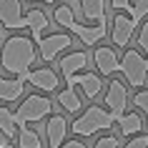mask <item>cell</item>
<instances>
[{
	"instance_id": "obj_27",
	"label": "cell",
	"mask_w": 148,
	"mask_h": 148,
	"mask_svg": "<svg viewBox=\"0 0 148 148\" xmlns=\"http://www.w3.org/2000/svg\"><path fill=\"white\" fill-rule=\"evenodd\" d=\"M60 148H88V146H83L80 140H65V143H63Z\"/></svg>"
},
{
	"instance_id": "obj_14",
	"label": "cell",
	"mask_w": 148,
	"mask_h": 148,
	"mask_svg": "<svg viewBox=\"0 0 148 148\" xmlns=\"http://www.w3.org/2000/svg\"><path fill=\"white\" fill-rule=\"evenodd\" d=\"M86 65H88V53L86 50H75V53L63 55L60 63H58V68H60V73L65 75V80L73 78V75H78L80 68H86Z\"/></svg>"
},
{
	"instance_id": "obj_6",
	"label": "cell",
	"mask_w": 148,
	"mask_h": 148,
	"mask_svg": "<svg viewBox=\"0 0 148 148\" xmlns=\"http://www.w3.org/2000/svg\"><path fill=\"white\" fill-rule=\"evenodd\" d=\"M121 73H123V78L128 80V86L140 88L146 83V78H148V58H143L138 50L128 48L125 55L121 58Z\"/></svg>"
},
{
	"instance_id": "obj_11",
	"label": "cell",
	"mask_w": 148,
	"mask_h": 148,
	"mask_svg": "<svg viewBox=\"0 0 148 148\" xmlns=\"http://www.w3.org/2000/svg\"><path fill=\"white\" fill-rule=\"evenodd\" d=\"M136 20H133L131 15H116L113 18V33H110V35H113V43H116V45H128V43H131V38H133V30H136Z\"/></svg>"
},
{
	"instance_id": "obj_10",
	"label": "cell",
	"mask_w": 148,
	"mask_h": 148,
	"mask_svg": "<svg viewBox=\"0 0 148 148\" xmlns=\"http://www.w3.org/2000/svg\"><path fill=\"white\" fill-rule=\"evenodd\" d=\"M45 136H48V148H60L68 136V121L65 116H50L45 123Z\"/></svg>"
},
{
	"instance_id": "obj_4",
	"label": "cell",
	"mask_w": 148,
	"mask_h": 148,
	"mask_svg": "<svg viewBox=\"0 0 148 148\" xmlns=\"http://www.w3.org/2000/svg\"><path fill=\"white\" fill-rule=\"evenodd\" d=\"M113 123H116V118L110 116V110L101 108V106H90L83 116H78L70 123V131L75 136H93L98 131H108Z\"/></svg>"
},
{
	"instance_id": "obj_9",
	"label": "cell",
	"mask_w": 148,
	"mask_h": 148,
	"mask_svg": "<svg viewBox=\"0 0 148 148\" xmlns=\"http://www.w3.org/2000/svg\"><path fill=\"white\" fill-rule=\"evenodd\" d=\"M25 83H30L33 88H38V90H43V93H53L55 88L60 86V78H58V73H55L53 68H38V70H30L28 73V78H25Z\"/></svg>"
},
{
	"instance_id": "obj_16",
	"label": "cell",
	"mask_w": 148,
	"mask_h": 148,
	"mask_svg": "<svg viewBox=\"0 0 148 148\" xmlns=\"http://www.w3.org/2000/svg\"><path fill=\"white\" fill-rule=\"evenodd\" d=\"M23 88H25V80L23 78H0V103H10L23 95Z\"/></svg>"
},
{
	"instance_id": "obj_29",
	"label": "cell",
	"mask_w": 148,
	"mask_h": 148,
	"mask_svg": "<svg viewBox=\"0 0 148 148\" xmlns=\"http://www.w3.org/2000/svg\"><path fill=\"white\" fill-rule=\"evenodd\" d=\"M0 148H10V146H8V143H5L3 138H0Z\"/></svg>"
},
{
	"instance_id": "obj_24",
	"label": "cell",
	"mask_w": 148,
	"mask_h": 148,
	"mask_svg": "<svg viewBox=\"0 0 148 148\" xmlns=\"http://www.w3.org/2000/svg\"><path fill=\"white\" fill-rule=\"evenodd\" d=\"M133 103H136V108H140L143 113H148V90H140V93H136Z\"/></svg>"
},
{
	"instance_id": "obj_26",
	"label": "cell",
	"mask_w": 148,
	"mask_h": 148,
	"mask_svg": "<svg viewBox=\"0 0 148 148\" xmlns=\"http://www.w3.org/2000/svg\"><path fill=\"white\" fill-rule=\"evenodd\" d=\"M110 8H116V10H128V8H131V0H110Z\"/></svg>"
},
{
	"instance_id": "obj_7",
	"label": "cell",
	"mask_w": 148,
	"mask_h": 148,
	"mask_svg": "<svg viewBox=\"0 0 148 148\" xmlns=\"http://www.w3.org/2000/svg\"><path fill=\"white\" fill-rule=\"evenodd\" d=\"M125 106H128V88L123 86V80H110L106 90V108L118 121L125 113Z\"/></svg>"
},
{
	"instance_id": "obj_2",
	"label": "cell",
	"mask_w": 148,
	"mask_h": 148,
	"mask_svg": "<svg viewBox=\"0 0 148 148\" xmlns=\"http://www.w3.org/2000/svg\"><path fill=\"white\" fill-rule=\"evenodd\" d=\"M0 23L8 30H28L33 33V40L38 43L43 38V30L48 28V15L43 10H30L28 15H23L20 10V0H0Z\"/></svg>"
},
{
	"instance_id": "obj_12",
	"label": "cell",
	"mask_w": 148,
	"mask_h": 148,
	"mask_svg": "<svg viewBox=\"0 0 148 148\" xmlns=\"http://www.w3.org/2000/svg\"><path fill=\"white\" fill-rule=\"evenodd\" d=\"M93 60H95V65H98V70H101V75H110V73L121 70V60H118L116 50H113V48H108V45L95 48Z\"/></svg>"
},
{
	"instance_id": "obj_25",
	"label": "cell",
	"mask_w": 148,
	"mask_h": 148,
	"mask_svg": "<svg viewBox=\"0 0 148 148\" xmlns=\"http://www.w3.org/2000/svg\"><path fill=\"white\" fill-rule=\"evenodd\" d=\"M123 148H148V136H136V138L128 140Z\"/></svg>"
},
{
	"instance_id": "obj_23",
	"label": "cell",
	"mask_w": 148,
	"mask_h": 148,
	"mask_svg": "<svg viewBox=\"0 0 148 148\" xmlns=\"http://www.w3.org/2000/svg\"><path fill=\"white\" fill-rule=\"evenodd\" d=\"M93 148H121V146H118L116 136H103V138H98V143Z\"/></svg>"
},
{
	"instance_id": "obj_8",
	"label": "cell",
	"mask_w": 148,
	"mask_h": 148,
	"mask_svg": "<svg viewBox=\"0 0 148 148\" xmlns=\"http://www.w3.org/2000/svg\"><path fill=\"white\" fill-rule=\"evenodd\" d=\"M38 48H40L38 55H40L45 63H50V60H55L65 48H70V33H55V35L40 38V40H38Z\"/></svg>"
},
{
	"instance_id": "obj_3",
	"label": "cell",
	"mask_w": 148,
	"mask_h": 148,
	"mask_svg": "<svg viewBox=\"0 0 148 148\" xmlns=\"http://www.w3.org/2000/svg\"><path fill=\"white\" fill-rule=\"evenodd\" d=\"M55 23L60 25V28H68V33H75L86 45H93V43H98V40L108 33V25H80L78 20H75V15H73V10H70V5H58L53 13Z\"/></svg>"
},
{
	"instance_id": "obj_18",
	"label": "cell",
	"mask_w": 148,
	"mask_h": 148,
	"mask_svg": "<svg viewBox=\"0 0 148 148\" xmlns=\"http://www.w3.org/2000/svg\"><path fill=\"white\" fill-rule=\"evenodd\" d=\"M116 123H118V128H121L123 136H136V133L143 131V121H140L138 113H123Z\"/></svg>"
},
{
	"instance_id": "obj_13",
	"label": "cell",
	"mask_w": 148,
	"mask_h": 148,
	"mask_svg": "<svg viewBox=\"0 0 148 148\" xmlns=\"http://www.w3.org/2000/svg\"><path fill=\"white\" fill-rule=\"evenodd\" d=\"M75 86L83 88L86 98H95V95L101 93V88H103V80L95 73H78V75L68 78V88H75Z\"/></svg>"
},
{
	"instance_id": "obj_22",
	"label": "cell",
	"mask_w": 148,
	"mask_h": 148,
	"mask_svg": "<svg viewBox=\"0 0 148 148\" xmlns=\"http://www.w3.org/2000/svg\"><path fill=\"white\" fill-rule=\"evenodd\" d=\"M138 48L146 53V58H148V23L140 25V33H138Z\"/></svg>"
},
{
	"instance_id": "obj_1",
	"label": "cell",
	"mask_w": 148,
	"mask_h": 148,
	"mask_svg": "<svg viewBox=\"0 0 148 148\" xmlns=\"http://www.w3.org/2000/svg\"><path fill=\"white\" fill-rule=\"evenodd\" d=\"M38 53H35V43L30 38H25V35H10L3 48H0V65L18 75V78H28V73H30V65L35 63Z\"/></svg>"
},
{
	"instance_id": "obj_20",
	"label": "cell",
	"mask_w": 148,
	"mask_h": 148,
	"mask_svg": "<svg viewBox=\"0 0 148 148\" xmlns=\"http://www.w3.org/2000/svg\"><path fill=\"white\" fill-rule=\"evenodd\" d=\"M18 148H43V140H40V136L35 131H30V128L25 125V128H20V133H18Z\"/></svg>"
},
{
	"instance_id": "obj_17",
	"label": "cell",
	"mask_w": 148,
	"mask_h": 148,
	"mask_svg": "<svg viewBox=\"0 0 148 148\" xmlns=\"http://www.w3.org/2000/svg\"><path fill=\"white\" fill-rule=\"evenodd\" d=\"M0 133L5 136V138H18V133H20V123H18V118L13 110L8 108H0Z\"/></svg>"
},
{
	"instance_id": "obj_15",
	"label": "cell",
	"mask_w": 148,
	"mask_h": 148,
	"mask_svg": "<svg viewBox=\"0 0 148 148\" xmlns=\"http://www.w3.org/2000/svg\"><path fill=\"white\" fill-rule=\"evenodd\" d=\"M80 8H83L86 20H90L95 25H108V20H106V0H80Z\"/></svg>"
},
{
	"instance_id": "obj_28",
	"label": "cell",
	"mask_w": 148,
	"mask_h": 148,
	"mask_svg": "<svg viewBox=\"0 0 148 148\" xmlns=\"http://www.w3.org/2000/svg\"><path fill=\"white\" fill-rule=\"evenodd\" d=\"M28 3H58V0H28Z\"/></svg>"
},
{
	"instance_id": "obj_21",
	"label": "cell",
	"mask_w": 148,
	"mask_h": 148,
	"mask_svg": "<svg viewBox=\"0 0 148 148\" xmlns=\"http://www.w3.org/2000/svg\"><path fill=\"white\" fill-rule=\"evenodd\" d=\"M128 15H131L136 23H140V20L148 15V0H133L131 8H128Z\"/></svg>"
},
{
	"instance_id": "obj_19",
	"label": "cell",
	"mask_w": 148,
	"mask_h": 148,
	"mask_svg": "<svg viewBox=\"0 0 148 148\" xmlns=\"http://www.w3.org/2000/svg\"><path fill=\"white\" fill-rule=\"evenodd\" d=\"M58 103H60L68 113H78L80 110V98H78V93H75V88L60 90V93H58Z\"/></svg>"
},
{
	"instance_id": "obj_5",
	"label": "cell",
	"mask_w": 148,
	"mask_h": 148,
	"mask_svg": "<svg viewBox=\"0 0 148 148\" xmlns=\"http://www.w3.org/2000/svg\"><path fill=\"white\" fill-rule=\"evenodd\" d=\"M50 110H53L50 98H45V95H28V98L18 106L15 118H18V123H20V128H25L28 123H38V121H43L45 116H50Z\"/></svg>"
}]
</instances>
